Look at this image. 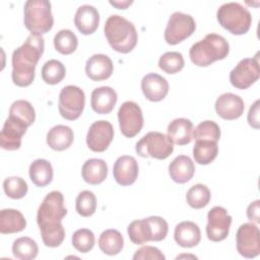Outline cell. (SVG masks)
Returning a JSON list of instances; mask_svg holds the SVG:
<instances>
[{"mask_svg":"<svg viewBox=\"0 0 260 260\" xmlns=\"http://www.w3.org/2000/svg\"><path fill=\"white\" fill-rule=\"evenodd\" d=\"M44 38L30 35L24 43L12 53V81L15 85L24 87L31 84L35 79L36 65L44 53Z\"/></svg>","mask_w":260,"mask_h":260,"instance_id":"6da1fadb","label":"cell"},{"mask_svg":"<svg viewBox=\"0 0 260 260\" xmlns=\"http://www.w3.org/2000/svg\"><path fill=\"white\" fill-rule=\"evenodd\" d=\"M104 31L109 45L119 53H129L137 44L138 36L134 24L121 15L109 16Z\"/></svg>","mask_w":260,"mask_h":260,"instance_id":"7a4b0ae2","label":"cell"},{"mask_svg":"<svg viewBox=\"0 0 260 260\" xmlns=\"http://www.w3.org/2000/svg\"><path fill=\"white\" fill-rule=\"evenodd\" d=\"M230 51L228 41L217 34H208L201 41L192 45L189 56L197 66L206 67L217 60L224 59Z\"/></svg>","mask_w":260,"mask_h":260,"instance_id":"3957f363","label":"cell"},{"mask_svg":"<svg viewBox=\"0 0 260 260\" xmlns=\"http://www.w3.org/2000/svg\"><path fill=\"white\" fill-rule=\"evenodd\" d=\"M169 231L168 222L160 216H149L132 221L127 229L131 242L135 245H143L147 242L162 241Z\"/></svg>","mask_w":260,"mask_h":260,"instance_id":"277c9868","label":"cell"},{"mask_svg":"<svg viewBox=\"0 0 260 260\" xmlns=\"http://www.w3.org/2000/svg\"><path fill=\"white\" fill-rule=\"evenodd\" d=\"M219 24L233 35L246 34L252 24L250 11L238 2H228L222 4L216 12Z\"/></svg>","mask_w":260,"mask_h":260,"instance_id":"5b68a950","label":"cell"},{"mask_svg":"<svg viewBox=\"0 0 260 260\" xmlns=\"http://www.w3.org/2000/svg\"><path fill=\"white\" fill-rule=\"evenodd\" d=\"M24 25L32 34L42 36L48 32L54 23L51 2L47 0H27L24 3Z\"/></svg>","mask_w":260,"mask_h":260,"instance_id":"8992f818","label":"cell"},{"mask_svg":"<svg viewBox=\"0 0 260 260\" xmlns=\"http://www.w3.org/2000/svg\"><path fill=\"white\" fill-rule=\"evenodd\" d=\"M67 214L64 206V196L60 191H52L46 195L41 203L38 213L37 222L40 231L55 229L62 225L61 221Z\"/></svg>","mask_w":260,"mask_h":260,"instance_id":"52a82bcc","label":"cell"},{"mask_svg":"<svg viewBox=\"0 0 260 260\" xmlns=\"http://www.w3.org/2000/svg\"><path fill=\"white\" fill-rule=\"evenodd\" d=\"M173 145L167 135L157 131H151L136 143L135 150L141 157L166 159L174 151Z\"/></svg>","mask_w":260,"mask_h":260,"instance_id":"ba28073f","label":"cell"},{"mask_svg":"<svg viewBox=\"0 0 260 260\" xmlns=\"http://www.w3.org/2000/svg\"><path fill=\"white\" fill-rule=\"evenodd\" d=\"M85 94L83 90L75 85L64 86L59 94L58 109L60 115L66 120H76L83 112Z\"/></svg>","mask_w":260,"mask_h":260,"instance_id":"9c48e42d","label":"cell"},{"mask_svg":"<svg viewBox=\"0 0 260 260\" xmlns=\"http://www.w3.org/2000/svg\"><path fill=\"white\" fill-rule=\"evenodd\" d=\"M195 29L196 23L190 14L176 11L168 20L165 29V40L170 45H177L189 38Z\"/></svg>","mask_w":260,"mask_h":260,"instance_id":"30bf717a","label":"cell"},{"mask_svg":"<svg viewBox=\"0 0 260 260\" xmlns=\"http://www.w3.org/2000/svg\"><path fill=\"white\" fill-rule=\"evenodd\" d=\"M120 130L126 137L136 136L143 127L142 111L138 104L132 101L123 103L118 111Z\"/></svg>","mask_w":260,"mask_h":260,"instance_id":"8fae6325","label":"cell"},{"mask_svg":"<svg viewBox=\"0 0 260 260\" xmlns=\"http://www.w3.org/2000/svg\"><path fill=\"white\" fill-rule=\"evenodd\" d=\"M236 244L239 254L245 258H255L260 253V232L253 222L240 225L236 235Z\"/></svg>","mask_w":260,"mask_h":260,"instance_id":"7c38bea8","label":"cell"},{"mask_svg":"<svg viewBox=\"0 0 260 260\" xmlns=\"http://www.w3.org/2000/svg\"><path fill=\"white\" fill-rule=\"evenodd\" d=\"M260 75L258 55L242 59L230 73V81L239 89H246L256 82Z\"/></svg>","mask_w":260,"mask_h":260,"instance_id":"4fadbf2b","label":"cell"},{"mask_svg":"<svg viewBox=\"0 0 260 260\" xmlns=\"http://www.w3.org/2000/svg\"><path fill=\"white\" fill-rule=\"evenodd\" d=\"M232 216L221 206L212 207L207 213L206 235L212 242L223 241L230 232Z\"/></svg>","mask_w":260,"mask_h":260,"instance_id":"5bb4252c","label":"cell"},{"mask_svg":"<svg viewBox=\"0 0 260 260\" xmlns=\"http://www.w3.org/2000/svg\"><path fill=\"white\" fill-rule=\"evenodd\" d=\"M114 138V128L109 121L93 122L86 134V144L94 152L105 151Z\"/></svg>","mask_w":260,"mask_h":260,"instance_id":"9a60e30c","label":"cell"},{"mask_svg":"<svg viewBox=\"0 0 260 260\" xmlns=\"http://www.w3.org/2000/svg\"><path fill=\"white\" fill-rule=\"evenodd\" d=\"M27 126L22 122L9 117L6 119L0 133V145L6 150H16L21 146V138Z\"/></svg>","mask_w":260,"mask_h":260,"instance_id":"2e32d148","label":"cell"},{"mask_svg":"<svg viewBox=\"0 0 260 260\" xmlns=\"http://www.w3.org/2000/svg\"><path fill=\"white\" fill-rule=\"evenodd\" d=\"M216 114L224 120H235L242 116L245 110L243 99L232 92L220 94L215 102Z\"/></svg>","mask_w":260,"mask_h":260,"instance_id":"e0dca14e","label":"cell"},{"mask_svg":"<svg viewBox=\"0 0 260 260\" xmlns=\"http://www.w3.org/2000/svg\"><path fill=\"white\" fill-rule=\"evenodd\" d=\"M138 162L135 157L122 155L117 158L113 168V175L116 182L121 186L132 185L138 177Z\"/></svg>","mask_w":260,"mask_h":260,"instance_id":"ac0fdd59","label":"cell"},{"mask_svg":"<svg viewBox=\"0 0 260 260\" xmlns=\"http://www.w3.org/2000/svg\"><path fill=\"white\" fill-rule=\"evenodd\" d=\"M141 89L148 101L159 102L168 94L169 83L159 74L148 73L141 80Z\"/></svg>","mask_w":260,"mask_h":260,"instance_id":"d6986e66","label":"cell"},{"mask_svg":"<svg viewBox=\"0 0 260 260\" xmlns=\"http://www.w3.org/2000/svg\"><path fill=\"white\" fill-rule=\"evenodd\" d=\"M113 70L112 60L104 54H94L85 63V73L94 81L108 79L112 75Z\"/></svg>","mask_w":260,"mask_h":260,"instance_id":"ffe728a7","label":"cell"},{"mask_svg":"<svg viewBox=\"0 0 260 260\" xmlns=\"http://www.w3.org/2000/svg\"><path fill=\"white\" fill-rule=\"evenodd\" d=\"M100 23V13L92 5H81L74 15V24L82 35L93 34Z\"/></svg>","mask_w":260,"mask_h":260,"instance_id":"44dd1931","label":"cell"},{"mask_svg":"<svg viewBox=\"0 0 260 260\" xmlns=\"http://www.w3.org/2000/svg\"><path fill=\"white\" fill-rule=\"evenodd\" d=\"M118 96L117 92L110 86H101L92 90L90 106L98 114H109L113 111Z\"/></svg>","mask_w":260,"mask_h":260,"instance_id":"7402d4cb","label":"cell"},{"mask_svg":"<svg viewBox=\"0 0 260 260\" xmlns=\"http://www.w3.org/2000/svg\"><path fill=\"white\" fill-rule=\"evenodd\" d=\"M167 133L173 144L186 145L193 138V123L186 118H177L169 124Z\"/></svg>","mask_w":260,"mask_h":260,"instance_id":"603a6c76","label":"cell"},{"mask_svg":"<svg viewBox=\"0 0 260 260\" xmlns=\"http://www.w3.org/2000/svg\"><path fill=\"white\" fill-rule=\"evenodd\" d=\"M174 239L183 248H192L199 244L201 232L199 226L193 221H182L175 228Z\"/></svg>","mask_w":260,"mask_h":260,"instance_id":"cb8c5ba5","label":"cell"},{"mask_svg":"<svg viewBox=\"0 0 260 260\" xmlns=\"http://www.w3.org/2000/svg\"><path fill=\"white\" fill-rule=\"evenodd\" d=\"M195 173V166L192 159L187 155H178L169 166V174L171 179L178 183L184 184L190 181Z\"/></svg>","mask_w":260,"mask_h":260,"instance_id":"d4e9b609","label":"cell"},{"mask_svg":"<svg viewBox=\"0 0 260 260\" xmlns=\"http://www.w3.org/2000/svg\"><path fill=\"white\" fill-rule=\"evenodd\" d=\"M74 134L70 127L65 125H56L47 133L48 145L57 151L67 149L73 142Z\"/></svg>","mask_w":260,"mask_h":260,"instance_id":"484cf974","label":"cell"},{"mask_svg":"<svg viewBox=\"0 0 260 260\" xmlns=\"http://www.w3.org/2000/svg\"><path fill=\"white\" fill-rule=\"evenodd\" d=\"M81 175L87 184L99 185L107 178L108 166L104 159L89 158L83 164Z\"/></svg>","mask_w":260,"mask_h":260,"instance_id":"4316f807","label":"cell"},{"mask_svg":"<svg viewBox=\"0 0 260 260\" xmlns=\"http://www.w3.org/2000/svg\"><path fill=\"white\" fill-rule=\"evenodd\" d=\"M26 226L22 213L16 209L6 208L0 211V233L13 234L21 232Z\"/></svg>","mask_w":260,"mask_h":260,"instance_id":"83f0119b","label":"cell"},{"mask_svg":"<svg viewBox=\"0 0 260 260\" xmlns=\"http://www.w3.org/2000/svg\"><path fill=\"white\" fill-rule=\"evenodd\" d=\"M28 174L31 182L38 187H45L53 180L52 165L44 158L34 160L29 166Z\"/></svg>","mask_w":260,"mask_h":260,"instance_id":"f1b7e54d","label":"cell"},{"mask_svg":"<svg viewBox=\"0 0 260 260\" xmlns=\"http://www.w3.org/2000/svg\"><path fill=\"white\" fill-rule=\"evenodd\" d=\"M99 247L103 253L114 256L119 254L124 247V240L117 230H106L99 238Z\"/></svg>","mask_w":260,"mask_h":260,"instance_id":"f546056e","label":"cell"},{"mask_svg":"<svg viewBox=\"0 0 260 260\" xmlns=\"http://www.w3.org/2000/svg\"><path fill=\"white\" fill-rule=\"evenodd\" d=\"M218 153L216 141L212 140H196L193 146V156L199 165H209L212 162Z\"/></svg>","mask_w":260,"mask_h":260,"instance_id":"4dcf8cb0","label":"cell"},{"mask_svg":"<svg viewBox=\"0 0 260 260\" xmlns=\"http://www.w3.org/2000/svg\"><path fill=\"white\" fill-rule=\"evenodd\" d=\"M39 247L35 240L29 237H20L12 244V253L20 260H31L38 255Z\"/></svg>","mask_w":260,"mask_h":260,"instance_id":"1f68e13d","label":"cell"},{"mask_svg":"<svg viewBox=\"0 0 260 260\" xmlns=\"http://www.w3.org/2000/svg\"><path fill=\"white\" fill-rule=\"evenodd\" d=\"M9 117H12L29 127L36 119V112L31 104L24 100H17L12 103L9 109Z\"/></svg>","mask_w":260,"mask_h":260,"instance_id":"d6a6232c","label":"cell"},{"mask_svg":"<svg viewBox=\"0 0 260 260\" xmlns=\"http://www.w3.org/2000/svg\"><path fill=\"white\" fill-rule=\"evenodd\" d=\"M42 78L48 84H57L61 82L66 74L65 66L62 62L56 59L47 61L42 67Z\"/></svg>","mask_w":260,"mask_h":260,"instance_id":"836d02e7","label":"cell"},{"mask_svg":"<svg viewBox=\"0 0 260 260\" xmlns=\"http://www.w3.org/2000/svg\"><path fill=\"white\" fill-rule=\"evenodd\" d=\"M78 45L75 34L70 29H61L54 37V47L56 51L63 55L73 53Z\"/></svg>","mask_w":260,"mask_h":260,"instance_id":"e575fe53","label":"cell"},{"mask_svg":"<svg viewBox=\"0 0 260 260\" xmlns=\"http://www.w3.org/2000/svg\"><path fill=\"white\" fill-rule=\"evenodd\" d=\"M210 191L207 186L203 184H196L192 186L186 194L187 203L195 209L205 207L210 201Z\"/></svg>","mask_w":260,"mask_h":260,"instance_id":"d590c367","label":"cell"},{"mask_svg":"<svg viewBox=\"0 0 260 260\" xmlns=\"http://www.w3.org/2000/svg\"><path fill=\"white\" fill-rule=\"evenodd\" d=\"M185 65L183 55L180 52H167L159 57L158 67L168 74H175L183 69Z\"/></svg>","mask_w":260,"mask_h":260,"instance_id":"8d00e7d4","label":"cell"},{"mask_svg":"<svg viewBox=\"0 0 260 260\" xmlns=\"http://www.w3.org/2000/svg\"><path fill=\"white\" fill-rule=\"evenodd\" d=\"M193 138L195 140H212L217 142L220 138V128L214 121H203L193 129Z\"/></svg>","mask_w":260,"mask_h":260,"instance_id":"74e56055","label":"cell"},{"mask_svg":"<svg viewBox=\"0 0 260 260\" xmlns=\"http://www.w3.org/2000/svg\"><path fill=\"white\" fill-rule=\"evenodd\" d=\"M75 208L79 215L87 217L92 215L96 209V198L95 195L88 190L81 191L75 201Z\"/></svg>","mask_w":260,"mask_h":260,"instance_id":"f35d334b","label":"cell"},{"mask_svg":"<svg viewBox=\"0 0 260 260\" xmlns=\"http://www.w3.org/2000/svg\"><path fill=\"white\" fill-rule=\"evenodd\" d=\"M5 194L12 199L23 198L27 193V184L20 177H8L3 182Z\"/></svg>","mask_w":260,"mask_h":260,"instance_id":"ab89813d","label":"cell"},{"mask_svg":"<svg viewBox=\"0 0 260 260\" xmlns=\"http://www.w3.org/2000/svg\"><path fill=\"white\" fill-rule=\"evenodd\" d=\"M72 245L81 253L89 252L94 246L93 233L88 229H79L75 231L72 236Z\"/></svg>","mask_w":260,"mask_h":260,"instance_id":"60d3db41","label":"cell"},{"mask_svg":"<svg viewBox=\"0 0 260 260\" xmlns=\"http://www.w3.org/2000/svg\"><path fill=\"white\" fill-rule=\"evenodd\" d=\"M133 260H165V255L155 247L144 246L138 249L132 257Z\"/></svg>","mask_w":260,"mask_h":260,"instance_id":"b9f144b4","label":"cell"},{"mask_svg":"<svg viewBox=\"0 0 260 260\" xmlns=\"http://www.w3.org/2000/svg\"><path fill=\"white\" fill-rule=\"evenodd\" d=\"M248 122L249 125L255 129H258L260 126L259 121V100L255 101V103L251 106L248 113Z\"/></svg>","mask_w":260,"mask_h":260,"instance_id":"7bdbcfd3","label":"cell"},{"mask_svg":"<svg viewBox=\"0 0 260 260\" xmlns=\"http://www.w3.org/2000/svg\"><path fill=\"white\" fill-rule=\"evenodd\" d=\"M259 212H260V200L251 202L247 207V217L251 222L259 223Z\"/></svg>","mask_w":260,"mask_h":260,"instance_id":"ee69618b","label":"cell"},{"mask_svg":"<svg viewBox=\"0 0 260 260\" xmlns=\"http://www.w3.org/2000/svg\"><path fill=\"white\" fill-rule=\"evenodd\" d=\"M132 3H133L132 0H123V1H112V0H110V4L119 8V9H126Z\"/></svg>","mask_w":260,"mask_h":260,"instance_id":"f6af8a7d","label":"cell"},{"mask_svg":"<svg viewBox=\"0 0 260 260\" xmlns=\"http://www.w3.org/2000/svg\"><path fill=\"white\" fill-rule=\"evenodd\" d=\"M186 257H187V258H188V257H192V258H195V259L197 258L196 256H193V255H181V256H178L176 259H181V258H186Z\"/></svg>","mask_w":260,"mask_h":260,"instance_id":"bcb514c9","label":"cell"}]
</instances>
